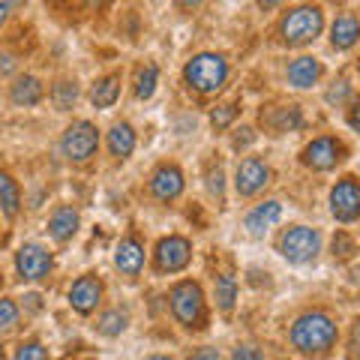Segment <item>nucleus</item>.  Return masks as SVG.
Instances as JSON below:
<instances>
[{
    "mask_svg": "<svg viewBox=\"0 0 360 360\" xmlns=\"http://www.w3.org/2000/svg\"><path fill=\"white\" fill-rule=\"evenodd\" d=\"M255 139V135H252V129L250 127H243L238 135H234V148H243V144H250Z\"/></svg>",
    "mask_w": 360,
    "mask_h": 360,
    "instance_id": "e433bc0d",
    "label": "nucleus"
},
{
    "mask_svg": "<svg viewBox=\"0 0 360 360\" xmlns=\"http://www.w3.org/2000/svg\"><path fill=\"white\" fill-rule=\"evenodd\" d=\"M279 217H283V205H279V201H264V205H258L246 213L243 225H246V231L258 238V234H264L267 229H274L279 222Z\"/></svg>",
    "mask_w": 360,
    "mask_h": 360,
    "instance_id": "2eb2a0df",
    "label": "nucleus"
},
{
    "mask_svg": "<svg viewBox=\"0 0 360 360\" xmlns=\"http://www.w3.org/2000/svg\"><path fill=\"white\" fill-rule=\"evenodd\" d=\"M267 127L274 132H288V129H300L303 127V115L297 105H288V108H276L274 115H267Z\"/></svg>",
    "mask_w": 360,
    "mask_h": 360,
    "instance_id": "5701e85b",
    "label": "nucleus"
},
{
    "mask_svg": "<svg viewBox=\"0 0 360 360\" xmlns=\"http://www.w3.org/2000/svg\"><path fill=\"white\" fill-rule=\"evenodd\" d=\"M15 360H49V348L42 342L30 340V342H21L18 352H15Z\"/></svg>",
    "mask_w": 360,
    "mask_h": 360,
    "instance_id": "c756f323",
    "label": "nucleus"
},
{
    "mask_svg": "<svg viewBox=\"0 0 360 360\" xmlns=\"http://www.w3.org/2000/svg\"><path fill=\"white\" fill-rule=\"evenodd\" d=\"M42 96H45V87L37 75H21L15 78V84L13 90H9V99H13L15 105H39L42 103Z\"/></svg>",
    "mask_w": 360,
    "mask_h": 360,
    "instance_id": "a211bd4d",
    "label": "nucleus"
},
{
    "mask_svg": "<svg viewBox=\"0 0 360 360\" xmlns=\"http://www.w3.org/2000/svg\"><path fill=\"white\" fill-rule=\"evenodd\" d=\"M207 189L213 195H222V168L217 165L213 172H207Z\"/></svg>",
    "mask_w": 360,
    "mask_h": 360,
    "instance_id": "72a5a7b5",
    "label": "nucleus"
},
{
    "mask_svg": "<svg viewBox=\"0 0 360 360\" xmlns=\"http://www.w3.org/2000/svg\"><path fill=\"white\" fill-rule=\"evenodd\" d=\"M352 252H354V243H352V238H345V234H336V240H333V255L348 258Z\"/></svg>",
    "mask_w": 360,
    "mask_h": 360,
    "instance_id": "2f4dec72",
    "label": "nucleus"
},
{
    "mask_svg": "<svg viewBox=\"0 0 360 360\" xmlns=\"http://www.w3.org/2000/svg\"><path fill=\"white\" fill-rule=\"evenodd\" d=\"M144 360H172V357H165V354H150V357H144Z\"/></svg>",
    "mask_w": 360,
    "mask_h": 360,
    "instance_id": "37998d69",
    "label": "nucleus"
},
{
    "mask_svg": "<svg viewBox=\"0 0 360 360\" xmlns=\"http://www.w3.org/2000/svg\"><path fill=\"white\" fill-rule=\"evenodd\" d=\"M168 300H172V312L174 319L184 324V328H201L207 319V309H205V295H201V285L193 283V279H184V283H177L172 288V295H168Z\"/></svg>",
    "mask_w": 360,
    "mask_h": 360,
    "instance_id": "20e7f679",
    "label": "nucleus"
},
{
    "mask_svg": "<svg viewBox=\"0 0 360 360\" xmlns=\"http://www.w3.org/2000/svg\"><path fill=\"white\" fill-rule=\"evenodd\" d=\"M348 354H352V360H360V321L354 324V330H352V345H348Z\"/></svg>",
    "mask_w": 360,
    "mask_h": 360,
    "instance_id": "c9c22d12",
    "label": "nucleus"
},
{
    "mask_svg": "<svg viewBox=\"0 0 360 360\" xmlns=\"http://www.w3.org/2000/svg\"><path fill=\"white\" fill-rule=\"evenodd\" d=\"M51 99H54V105H58V111H70L75 105V99H78L75 82H58L51 87Z\"/></svg>",
    "mask_w": 360,
    "mask_h": 360,
    "instance_id": "bb28decb",
    "label": "nucleus"
},
{
    "mask_svg": "<svg viewBox=\"0 0 360 360\" xmlns=\"http://www.w3.org/2000/svg\"><path fill=\"white\" fill-rule=\"evenodd\" d=\"M0 4H6V6H9V9H15V6H18V4H25V0H0Z\"/></svg>",
    "mask_w": 360,
    "mask_h": 360,
    "instance_id": "79ce46f5",
    "label": "nucleus"
},
{
    "mask_svg": "<svg viewBox=\"0 0 360 360\" xmlns=\"http://www.w3.org/2000/svg\"><path fill=\"white\" fill-rule=\"evenodd\" d=\"M231 360H264V354L258 352V348H252V345H243V348H234Z\"/></svg>",
    "mask_w": 360,
    "mask_h": 360,
    "instance_id": "473e14b6",
    "label": "nucleus"
},
{
    "mask_svg": "<svg viewBox=\"0 0 360 360\" xmlns=\"http://www.w3.org/2000/svg\"><path fill=\"white\" fill-rule=\"evenodd\" d=\"M348 94H352V84H348L345 78H340V82H336V84L328 90V103H330V105H342L345 99H348Z\"/></svg>",
    "mask_w": 360,
    "mask_h": 360,
    "instance_id": "7c9ffc66",
    "label": "nucleus"
},
{
    "mask_svg": "<svg viewBox=\"0 0 360 360\" xmlns=\"http://www.w3.org/2000/svg\"><path fill=\"white\" fill-rule=\"evenodd\" d=\"M234 300H238V279L231 274H219L217 276V303L222 312H231Z\"/></svg>",
    "mask_w": 360,
    "mask_h": 360,
    "instance_id": "a878e982",
    "label": "nucleus"
},
{
    "mask_svg": "<svg viewBox=\"0 0 360 360\" xmlns=\"http://www.w3.org/2000/svg\"><path fill=\"white\" fill-rule=\"evenodd\" d=\"M189 360H219V354L213 352V348H198V352L189 357Z\"/></svg>",
    "mask_w": 360,
    "mask_h": 360,
    "instance_id": "4c0bfd02",
    "label": "nucleus"
},
{
    "mask_svg": "<svg viewBox=\"0 0 360 360\" xmlns=\"http://www.w3.org/2000/svg\"><path fill=\"white\" fill-rule=\"evenodd\" d=\"M279 4H283V0H258V6H262V9H274Z\"/></svg>",
    "mask_w": 360,
    "mask_h": 360,
    "instance_id": "a19ab883",
    "label": "nucleus"
},
{
    "mask_svg": "<svg viewBox=\"0 0 360 360\" xmlns=\"http://www.w3.org/2000/svg\"><path fill=\"white\" fill-rule=\"evenodd\" d=\"M319 250H321V234L315 229H307V225H291L288 231H283V238H279V252L291 264L312 262L319 255Z\"/></svg>",
    "mask_w": 360,
    "mask_h": 360,
    "instance_id": "39448f33",
    "label": "nucleus"
},
{
    "mask_svg": "<svg viewBox=\"0 0 360 360\" xmlns=\"http://www.w3.org/2000/svg\"><path fill=\"white\" fill-rule=\"evenodd\" d=\"M127 324H129L127 309H108L103 319L96 321V330L103 336H120L123 330H127Z\"/></svg>",
    "mask_w": 360,
    "mask_h": 360,
    "instance_id": "393cba45",
    "label": "nucleus"
},
{
    "mask_svg": "<svg viewBox=\"0 0 360 360\" xmlns=\"http://www.w3.org/2000/svg\"><path fill=\"white\" fill-rule=\"evenodd\" d=\"M9 13H13V9H9L6 4H0V27L6 25V18H9Z\"/></svg>",
    "mask_w": 360,
    "mask_h": 360,
    "instance_id": "ea45409f",
    "label": "nucleus"
},
{
    "mask_svg": "<svg viewBox=\"0 0 360 360\" xmlns=\"http://www.w3.org/2000/svg\"><path fill=\"white\" fill-rule=\"evenodd\" d=\"M321 27H324L321 6L303 4V6L288 9V13L279 18V39L285 45H309L321 33Z\"/></svg>",
    "mask_w": 360,
    "mask_h": 360,
    "instance_id": "7ed1b4c3",
    "label": "nucleus"
},
{
    "mask_svg": "<svg viewBox=\"0 0 360 360\" xmlns=\"http://www.w3.org/2000/svg\"><path fill=\"white\" fill-rule=\"evenodd\" d=\"M345 160V144L336 141L333 135H321V139L309 141L300 153V162L312 168V172H330Z\"/></svg>",
    "mask_w": 360,
    "mask_h": 360,
    "instance_id": "0eeeda50",
    "label": "nucleus"
},
{
    "mask_svg": "<svg viewBox=\"0 0 360 360\" xmlns=\"http://www.w3.org/2000/svg\"><path fill=\"white\" fill-rule=\"evenodd\" d=\"M51 267H54V258L42 243H25L15 252V270L25 283H39V279L51 274Z\"/></svg>",
    "mask_w": 360,
    "mask_h": 360,
    "instance_id": "6e6552de",
    "label": "nucleus"
},
{
    "mask_svg": "<svg viewBox=\"0 0 360 360\" xmlns=\"http://www.w3.org/2000/svg\"><path fill=\"white\" fill-rule=\"evenodd\" d=\"M321 63L315 60V58H297V60H291L288 66V84L291 87H297V90H307L312 87L315 82L321 78Z\"/></svg>",
    "mask_w": 360,
    "mask_h": 360,
    "instance_id": "f3484780",
    "label": "nucleus"
},
{
    "mask_svg": "<svg viewBox=\"0 0 360 360\" xmlns=\"http://www.w3.org/2000/svg\"><path fill=\"white\" fill-rule=\"evenodd\" d=\"M201 4H205V0H177V6H180V9H189V13H193V9H198Z\"/></svg>",
    "mask_w": 360,
    "mask_h": 360,
    "instance_id": "58836bf2",
    "label": "nucleus"
},
{
    "mask_svg": "<svg viewBox=\"0 0 360 360\" xmlns=\"http://www.w3.org/2000/svg\"><path fill=\"white\" fill-rule=\"evenodd\" d=\"M234 117H238V105H234V103H222V105L213 108L210 123H213V129H229Z\"/></svg>",
    "mask_w": 360,
    "mask_h": 360,
    "instance_id": "c85d7f7f",
    "label": "nucleus"
},
{
    "mask_svg": "<svg viewBox=\"0 0 360 360\" xmlns=\"http://www.w3.org/2000/svg\"><path fill=\"white\" fill-rule=\"evenodd\" d=\"M108 150H111L115 160H127V156L135 150V132H132L129 123L120 120V123L111 127V132H108Z\"/></svg>",
    "mask_w": 360,
    "mask_h": 360,
    "instance_id": "aec40b11",
    "label": "nucleus"
},
{
    "mask_svg": "<svg viewBox=\"0 0 360 360\" xmlns=\"http://www.w3.org/2000/svg\"><path fill=\"white\" fill-rule=\"evenodd\" d=\"M156 82H160V70H156V63L139 66V72H135V96L150 99L153 90H156Z\"/></svg>",
    "mask_w": 360,
    "mask_h": 360,
    "instance_id": "b1692460",
    "label": "nucleus"
},
{
    "mask_svg": "<svg viewBox=\"0 0 360 360\" xmlns=\"http://www.w3.org/2000/svg\"><path fill=\"white\" fill-rule=\"evenodd\" d=\"M15 328H18V307H15V300L0 297V336L13 333Z\"/></svg>",
    "mask_w": 360,
    "mask_h": 360,
    "instance_id": "cd10ccee",
    "label": "nucleus"
},
{
    "mask_svg": "<svg viewBox=\"0 0 360 360\" xmlns=\"http://www.w3.org/2000/svg\"><path fill=\"white\" fill-rule=\"evenodd\" d=\"M229 72H231L229 60L217 51H201L184 66L186 84L193 90H198V94H205V96L219 94V90L225 87V82H229Z\"/></svg>",
    "mask_w": 360,
    "mask_h": 360,
    "instance_id": "f03ea898",
    "label": "nucleus"
},
{
    "mask_svg": "<svg viewBox=\"0 0 360 360\" xmlns=\"http://www.w3.org/2000/svg\"><path fill=\"white\" fill-rule=\"evenodd\" d=\"M99 148V132L90 120H75L72 127H66L60 139V150L70 162H87Z\"/></svg>",
    "mask_w": 360,
    "mask_h": 360,
    "instance_id": "423d86ee",
    "label": "nucleus"
},
{
    "mask_svg": "<svg viewBox=\"0 0 360 360\" xmlns=\"http://www.w3.org/2000/svg\"><path fill=\"white\" fill-rule=\"evenodd\" d=\"M0 210L9 219H15L21 210V189L13 180V174H6V172H0Z\"/></svg>",
    "mask_w": 360,
    "mask_h": 360,
    "instance_id": "412c9836",
    "label": "nucleus"
},
{
    "mask_svg": "<svg viewBox=\"0 0 360 360\" xmlns=\"http://www.w3.org/2000/svg\"><path fill=\"white\" fill-rule=\"evenodd\" d=\"M70 303L78 315H90L99 303H103V279L94 276V274L78 276L70 288Z\"/></svg>",
    "mask_w": 360,
    "mask_h": 360,
    "instance_id": "f8f14e48",
    "label": "nucleus"
},
{
    "mask_svg": "<svg viewBox=\"0 0 360 360\" xmlns=\"http://www.w3.org/2000/svg\"><path fill=\"white\" fill-rule=\"evenodd\" d=\"M75 231H78V210L70 207V205H63L51 213V219H49V234L58 243H66V240H72L75 238Z\"/></svg>",
    "mask_w": 360,
    "mask_h": 360,
    "instance_id": "dca6fc26",
    "label": "nucleus"
},
{
    "mask_svg": "<svg viewBox=\"0 0 360 360\" xmlns=\"http://www.w3.org/2000/svg\"><path fill=\"white\" fill-rule=\"evenodd\" d=\"M330 210L340 222H354L360 217V180L357 177L348 174L330 189Z\"/></svg>",
    "mask_w": 360,
    "mask_h": 360,
    "instance_id": "1a4fd4ad",
    "label": "nucleus"
},
{
    "mask_svg": "<svg viewBox=\"0 0 360 360\" xmlns=\"http://www.w3.org/2000/svg\"><path fill=\"white\" fill-rule=\"evenodd\" d=\"M336 336H340V330H336L333 319L321 309L303 312L300 319L291 324V345H295L300 354H309V357L328 354L336 345Z\"/></svg>",
    "mask_w": 360,
    "mask_h": 360,
    "instance_id": "f257e3e1",
    "label": "nucleus"
},
{
    "mask_svg": "<svg viewBox=\"0 0 360 360\" xmlns=\"http://www.w3.org/2000/svg\"><path fill=\"white\" fill-rule=\"evenodd\" d=\"M117 96H120V75L99 78V82L94 84V90H90V103H94L96 108H111L117 103Z\"/></svg>",
    "mask_w": 360,
    "mask_h": 360,
    "instance_id": "4be33fe9",
    "label": "nucleus"
},
{
    "mask_svg": "<svg viewBox=\"0 0 360 360\" xmlns=\"http://www.w3.org/2000/svg\"><path fill=\"white\" fill-rule=\"evenodd\" d=\"M270 165L264 160H258V156H246V160L238 165V172H234V189H238L240 195H258L262 189L270 184Z\"/></svg>",
    "mask_w": 360,
    "mask_h": 360,
    "instance_id": "9b49d317",
    "label": "nucleus"
},
{
    "mask_svg": "<svg viewBox=\"0 0 360 360\" xmlns=\"http://www.w3.org/2000/svg\"><path fill=\"white\" fill-rule=\"evenodd\" d=\"M348 127L360 132V96L352 103V108H348Z\"/></svg>",
    "mask_w": 360,
    "mask_h": 360,
    "instance_id": "f704fd0d",
    "label": "nucleus"
},
{
    "mask_svg": "<svg viewBox=\"0 0 360 360\" xmlns=\"http://www.w3.org/2000/svg\"><path fill=\"white\" fill-rule=\"evenodd\" d=\"M360 37V21L354 15H340L333 21V27H330V45L336 51H345V49H352V45L357 42Z\"/></svg>",
    "mask_w": 360,
    "mask_h": 360,
    "instance_id": "6ab92c4d",
    "label": "nucleus"
},
{
    "mask_svg": "<svg viewBox=\"0 0 360 360\" xmlns=\"http://www.w3.org/2000/svg\"><path fill=\"white\" fill-rule=\"evenodd\" d=\"M115 264H117L120 274H127V276H139L141 274V267H144V243L135 238V234H129V238H123L117 243Z\"/></svg>",
    "mask_w": 360,
    "mask_h": 360,
    "instance_id": "4468645a",
    "label": "nucleus"
},
{
    "mask_svg": "<svg viewBox=\"0 0 360 360\" xmlns=\"http://www.w3.org/2000/svg\"><path fill=\"white\" fill-rule=\"evenodd\" d=\"M150 193L160 201H174L180 193H184V172L172 162H162L150 174Z\"/></svg>",
    "mask_w": 360,
    "mask_h": 360,
    "instance_id": "ddd939ff",
    "label": "nucleus"
},
{
    "mask_svg": "<svg viewBox=\"0 0 360 360\" xmlns=\"http://www.w3.org/2000/svg\"><path fill=\"white\" fill-rule=\"evenodd\" d=\"M193 258V243L180 234H172V238H162L156 243V270L160 274H177L184 270Z\"/></svg>",
    "mask_w": 360,
    "mask_h": 360,
    "instance_id": "9d476101",
    "label": "nucleus"
}]
</instances>
